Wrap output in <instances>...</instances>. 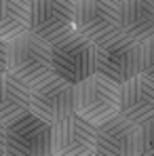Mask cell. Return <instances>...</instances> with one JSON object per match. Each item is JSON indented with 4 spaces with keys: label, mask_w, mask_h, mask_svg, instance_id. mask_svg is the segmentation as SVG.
I'll use <instances>...</instances> for the list:
<instances>
[{
    "label": "cell",
    "mask_w": 154,
    "mask_h": 156,
    "mask_svg": "<svg viewBox=\"0 0 154 156\" xmlns=\"http://www.w3.org/2000/svg\"><path fill=\"white\" fill-rule=\"evenodd\" d=\"M30 112L47 120L49 125H55L74 114V84L53 74L42 82L30 87Z\"/></svg>",
    "instance_id": "cell-8"
},
{
    "label": "cell",
    "mask_w": 154,
    "mask_h": 156,
    "mask_svg": "<svg viewBox=\"0 0 154 156\" xmlns=\"http://www.w3.org/2000/svg\"><path fill=\"white\" fill-rule=\"evenodd\" d=\"M51 156H53V154H51Z\"/></svg>",
    "instance_id": "cell-21"
},
{
    "label": "cell",
    "mask_w": 154,
    "mask_h": 156,
    "mask_svg": "<svg viewBox=\"0 0 154 156\" xmlns=\"http://www.w3.org/2000/svg\"><path fill=\"white\" fill-rule=\"evenodd\" d=\"M120 34L137 42L154 38V0L120 2Z\"/></svg>",
    "instance_id": "cell-12"
},
{
    "label": "cell",
    "mask_w": 154,
    "mask_h": 156,
    "mask_svg": "<svg viewBox=\"0 0 154 156\" xmlns=\"http://www.w3.org/2000/svg\"><path fill=\"white\" fill-rule=\"evenodd\" d=\"M139 141H141V156H154V118L139 125Z\"/></svg>",
    "instance_id": "cell-15"
},
{
    "label": "cell",
    "mask_w": 154,
    "mask_h": 156,
    "mask_svg": "<svg viewBox=\"0 0 154 156\" xmlns=\"http://www.w3.org/2000/svg\"><path fill=\"white\" fill-rule=\"evenodd\" d=\"M97 74L125 84L127 80L141 74V42L125 34L112 36L97 44Z\"/></svg>",
    "instance_id": "cell-4"
},
{
    "label": "cell",
    "mask_w": 154,
    "mask_h": 156,
    "mask_svg": "<svg viewBox=\"0 0 154 156\" xmlns=\"http://www.w3.org/2000/svg\"><path fill=\"white\" fill-rule=\"evenodd\" d=\"M95 156H141L139 125L127 120L120 114L99 125Z\"/></svg>",
    "instance_id": "cell-10"
},
{
    "label": "cell",
    "mask_w": 154,
    "mask_h": 156,
    "mask_svg": "<svg viewBox=\"0 0 154 156\" xmlns=\"http://www.w3.org/2000/svg\"><path fill=\"white\" fill-rule=\"evenodd\" d=\"M74 2H78V0H74Z\"/></svg>",
    "instance_id": "cell-20"
},
{
    "label": "cell",
    "mask_w": 154,
    "mask_h": 156,
    "mask_svg": "<svg viewBox=\"0 0 154 156\" xmlns=\"http://www.w3.org/2000/svg\"><path fill=\"white\" fill-rule=\"evenodd\" d=\"M9 68V55H6V42L0 40V74H4Z\"/></svg>",
    "instance_id": "cell-17"
},
{
    "label": "cell",
    "mask_w": 154,
    "mask_h": 156,
    "mask_svg": "<svg viewBox=\"0 0 154 156\" xmlns=\"http://www.w3.org/2000/svg\"><path fill=\"white\" fill-rule=\"evenodd\" d=\"M6 127V156H51L53 125L36 116L34 112H23Z\"/></svg>",
    "instance_id": "cell-5"
},
{
    "label": "cell",
    "mask_w": 154,
    "mask_h": 156,
    "mask_svg": "<svg viewBox=\"0 0 154 156\" xmlns=\"http://www.w3.org/2000/svg\"><path fill=\"white\" fill-rule=\"evenodd\" d=\"M74 0H30V32L47 44H55L74 32Z\"/></svg>",
    "instance_id": "cell-6"
},
{
    "label": "cell",
    "mask_w": 154,
    "mask_h": 156,
    "mask_svg": "<svg viewBox=\"0 0 154 156\" xmlns=\"http://www.w3.org/2000/svg\"><path fill=\"white\" fill-rule=\"evenodd\" d=\"M0 156H6V127L0 122Z\"/></svg>",
    "instance_id": "cell-18"
},
{
    "label": "cell",
    "mask_w": 154,
    "mask_h": 156,
    "mask_svg": "<svg viewBox=\"0 0 154 156\" xmlns=\"http://www.w3.org/2000/svg\"><path fill=\"white\" fill-rule=\"evenodd\" d=\"M6 55H9L6 72H11L30 87L53 76L51 44H47L32 32H26L15 40L6 42Z\"/></svg>",
    "instance_id": "cell-2"
},
{
    "label": "cell",
    "mask_w": 154,
    "mask_h": 156,
    "mask_svg": "<svg viewBox=\"0 0 154 156\" xmlns=\"http://www.w3.org/2000/svg\"><path fill=\"white\" fill-rule=\"evenodd\" d=\"M120 116L135 125H144L154 118V80L139 76L120 84Z\"/></svg>",
    "instance_id": "cell-11"
},
{
    "label": "cell",
    "mask_w": 154,
    "mask_h": 156,
    "mask_svg": "<svg viewBox=\"0 0 154 156\" xmlns=\"http://www.w3.org/2000/svg\"><path fill=\"white\" fill-rule=\"evenodd\" d=\"M74 32L95 44L120 34V2L116 0H78Z\"/></svg>",
    "instance_id": "cell-7"
},
{
    "label": "cell",
    "mask_w": 154,
    "mask_h": 156,
    "mask_svg": "<svg viewBox=\"0 0 154 156\" xmlns=\"http://www.w3.org/2000/svg\"><path fill=\"white\" fill-rule=\"evenodd\" d=\"M116 2H123V0H116Z\"/></svg>",
    "instance_id": "cell-19"
},
{
    "label": "cell",
    "mask_w": 154,
    "mask_h": 156,
    "mask_svg": "<svg viewBox=\"0 0 154 156\" xmlns=\"http://www.w3.org/2000/svg\"><path fill=\"white\" fill-rule=\"evenodd\" d=\"M141 74L154 80V38L141 42Z\"/></svg>",
    "instance_id": "cell-16"
},
{
    "label": "cell",
    "mask_w": 154,
    "mask_h": 156,
    "mask_svg": "<svg viewBox=\"0 0 154 156\" xmlns=\"http://www.w3.org/2000/svg\"><path fill=\"white\" fill-rule=\"evenodd\" d=\"M97 127L78 116L76 112L53 125V156H95Z\"/></svg>",
    "instance_id": "cell-9"
},
{
    "label": "cell",
    "mask_w": 154,
    "mask_h": 156,
    "mask_svg": "<svg viewBox=\"0 0 154 156\" xmlns=\"http://www.w3.org/2000/svg\"><path fill=\"white\" fill-rule=\"evenodd\" d=\"M51 57L53 74L74 87L97 72V44L78 32L51 44Z\"/></svg>",
    "instance_id": "cell-3"
},
{
    "label": "cell",
    "mask_w": 154,
    "mask_h": 156,
    "mask_svg": "<svg viewBox=\"0 0 154 156\" xmlns=\"http://www.w3.org/2000/svg\"><path fill=\"white\" fill-rule=\"evenodd\" d=\"M74 105L78 116L99 127L120 114V84L95 72L74 87Z\"/></svg>",
    "instance_id": "cell-1"
},
{
    "label": "cell",
    "mask_w": 154,
    "mask_h": 156,
    "mask_svg": "<svg viewBox=\"0 0 154 156\" xmlns=\"http://www.w3.org/2000/svg\"><path fill=\"white\" fill-rule=\"evenodd\" d=\"M30 32V0H0V40L11 42Z\"/></svg>",
    "instance_id": "cell-14"
},
{
    "label": "cell",
    "mask_w": 154,
    "mask_h": 156,
    "mask_svg": "<svg viewBox=\"0 0 154 156\" xmlns=\"http://www.w3.org/2000/svg\"><path fill=\"white\" fill-rule=\"evenodd\" d=\"M30 110V84L11 72L0 74V122L9 125Z\"/></svg>",
    "instance_id": "cell-13"
}]
</instances>
